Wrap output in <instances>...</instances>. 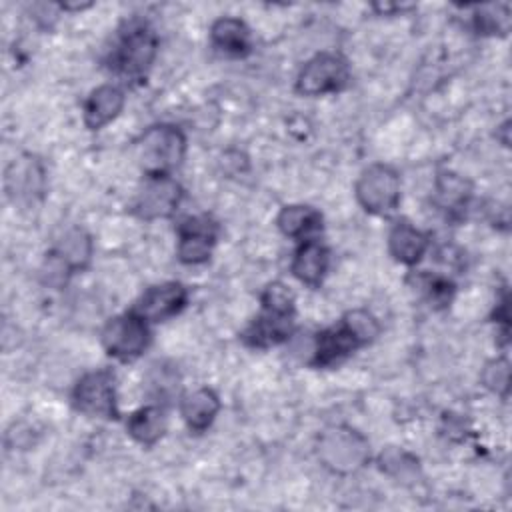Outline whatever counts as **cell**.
<instances>
[{
    "label": "cell",
    "instance_id": "cell-1",
    "mask_svg": "<svg viewBox=\"0 0 512 512\" xmlns=\"http://www.w3.org/2000/svg\"><path fill=\"white\" fill-rule=\"evenodd\" d=\"M378 334L380 326L370 312L352 310L336 326H330L316 334L312 364L318 368L334 366L358 348L370 344Z\"/></svg>",
    "mask_w": 512,
    "mask_h": 512
},
{
    "label": "cell",
    "instance_id": "cell-2",
    "mask_svg": "<svg viewBox=\"0 0 512 512\" xmlns=\"http://www.w3.org/2000/svg\"><path fill=\"white\" fill-rule=\"evenodd\" d=\"M262 314L242 332L252 348H270L290 338L294 330V294L282 282L268 284L262 294Z\"/></svg>",
    "mask_w": 512,
    "mask_h": 512
},
{
    "label": "cell",
    "instance_id": "cell-3",
    "mask_svg": "<svg viewBox=\"0 0 512 512\" xmlns=\"http://www.w3.org/2000/svg\"><path fill=\"white\" fill-rule=\"evenodd\" d=\"M186 154V138L180 128L158 124L148 128L136 146V160L146 176H164L180 166Z\"/></svg>",
    "mask_w": 512,
    "mask_h": 512
},
{
    "label": "cell",
    "instance_id": "cell-4",
    "mask_svg": "<svg viewBox=\"0 0 512 512\" xmlns=\"http://www.w3.org/2000/svg\"><path fill=\"white\" fill-rule=\"evenodd\" d=\"M156 52L158 38L154 30L144 22H132L112 50L110 68L128 80H142L152 66Z\"/></svg>",
    "mask_w": 512,
    "mask_h": 512
},
{
    "label": "cell",
    "instance_id": "cell-5",
    "mask_svg": "<svg viewBox=\"0 0 512 512\" xmlns=\"http://www.w3.org/2000/svg\"><path fill=\"white\" fill-rule=\"evenodd\" d=\"M318 458L334 474H352L368 462L370 446L360 432L332 426L318 438Z\"/></svg>",
    "mask_w": 512,
    "mask_h": 512
},
{
    "label": "cell",
    "instance_id": "cell-6",
    "mask_svg": "<svg viewBox=\"0 0 512 512\" xmlns=\"http://www.w3.org/2000/svg\"><path fill=\"white\" fill-rule=\"evenodd\" d=\"M92 260V238L82 228H72L64 238L46 254L42 268L44 282L50 286H62L70 274L84 270Z\"/></svg>",
    "mask_w": 512,
    "mask_h": 512
},
{
    "label": "cell",
    "instance_id": "cell-7",
    "mask_svg": "<svg viewBox=\"0 0 512 512\" xmlns=\"http://www.w3.org/2000/svg\"><path fill=\"white\" fill-rule=\"evenodd\" d=\"M354 192L366 212L388 216L400 204V176L392 166L372 164L360 174Z\"/></svg>",
    "mask_w": 512,
    "mask_h": 512
},
{
    "label": "cell",
    "instance_id": "cell-8",
    "mask_svg": "<svg viewBox=\"0 0 512 512\" xmlns=\"http://www.w3.org/2000/svg\"><path fill=\"white\" fill-rule=\"evenodd\" d=\"M350 82V66L336 52H320L310 58L296 78V92L302 96H324L340 92Z\"/></svg>",
    "mask_w": 512,
    "mask_h": 512
},
{
    "label": "cell",
    "instance_id": "cell-9",
    "mask_svg": "<svg viewBox=\"0 0 512 512\" xmlns=\"http://www.w3.org/2000/svg\"><path fill=\"white\" fill-rule=\"evenodd\" d=\"M150 344V330L148 322L140 318L136 312H126L114 316L102 328V346L104 350L122 360H136Z\"/></svg>",
    "mask_w": 512,
    "mask_h": 512
},
{
    "label": "cell",
    "instance_id": "cell-10",
    "mask_svg": "<svg viewBox=\"0 0 512 512\" xmlns=\"http://www.w3.org/2000/svg\"><path fill=\"white\" fill-rule=\"evenodd\" d=\"M72 402L82 414L98 418H118L114 374L104 368L86 372L74 386Z\"/></svg>",
    "mask_w": 512,
    "mask_h": 512
},
{
    "label": "cell",
    "instance_id": "cell-11",
    "mask_svg": "<svg viewBox=\"0 0 512 512\" xmlns=\"http://www.w3.org/2000/svg\"><path fill=\"white\" fill-rule=\"evenodd\" d=\"M178 260L182 264H204L218 238V224L208 214L188 216L178 224Z\"/></svg>",
    "mask_w": 512,
    "mask_h": 512
},
{
    "label": "cell",
    "instance_id": "cell-12",
    "mask_svg": "<svg viewBox=\"0 0 512 512\" xmlns=\"http://www.w3.org/2000/svg\"><path fill=\"white\" fill-rule=\"evenodd\" d=\"M182 200V186L170 176H146L144 186L140 188L134 200L136 216L144 220L168 218L176 212Z\"/></svg>",
    "mask_w": 512,
    "mask_h": 512
},
{
    "label": "cell",
    "instance_id": "cell-13",
    "mask_svg": "<svg viewBox=\"0 0 512 512\" xmlns=\"http://www.w3.org/2000/svg\"><path fill=\"white\" fill-rule=\"evenodd\" d=\"M188 302V290L180 282H164L150 286L134 304L136 312L146 322H164L184 310Z\"/></svg>",
    "mask_w": 512,
    "mask_h": 512
},
{
    "label": "cell",
    "instance_id": "cell-14",
    "mask_svg": "<svg viewBox=\"0 0 512 512\" xmlns=\"http://www.w3.org/2000/svg\"><path fill=\"white\" fill-rule=\"evenodd\" d=\"M124 108V92L118 86L102 84L90 92L84 102V124L90 130H100L112 122Z\"/></svg>",
    "mask_w": 512,
    "mask_h": 512
},
{
    "label": "cell",
    "instance_id": "cell-15",
    "mask_svg": "<svg viewBox=\"0 0 512 512\" xmlns=\"http://www.w3.org/2000/svg\"><path fill=\"white\" fill-rule=\"evenodd\" d=\"M428 244V234H424L422 230L414 228L410 222L404 220L394 224V228L388 234L390 256L406 266H414L416 262H420L428 250Z\"/></svg>",
    "mask_w": 512,
    "mask_h": 512
},
{
    "label": "cell",
    "instance_id": "cell-16",
    "mask_svg": "<svg viewBox=\"0 0 512 512\" xmlns=\"http://www.w3.org/2000/svg\"><path fill=\"white\" fill-rule=\"evenodd\" d=\"M328 262H330V254L328 248L320 242L314 240H306L292 258L290 270L292 274L306 286H320V282L326 276L328 270Z\"/></svg>",
    "mask_w": 512,
    "mask_h": 512
},
{
    "label": "cell",
    "instance_id": "cell-17",
    "mask_svg": "<svg viewBox=\"0 0 512 512\" xmlns=\"http://www.w3.org/2000/svg\"><path fill=\"white\" fill-rule=\"evenodd\" d=\"M218 410H220L218 394L208 386L192 390L180 402V414H182L186 426L194 432L208 430L210 424L214 422Z\"/></svg>",
    "mask_w": 512,
    "mask_h": 512
},
{
    "label": "cell",
    "instance_id": "cell-18",
    "mask_svg": "<svg viewBox=\"0 0 512 512\" xmlns=\"http://www.w3.org/2000/svg\"><path fill=\"white\" fill-rule=\"evenodd\" d=\"M210 42L212 46L226 54V56H246L252 48V38H250V30L248 26L232 16H224L218 18L212 28H210Z\"/></svg>",
    "mask_w": 512,
    "mask_h": 512
},
{
    "label": "cell",
    "instance_id": "cell-19",
    "mask_svg": "<svg viewBox=\"0 0 512 512\" xmlns=\"http://www.w3.org/2000/svg\"><path fill=\"white\" fill-rule=\"evenodd\" d=\"M128 434L140 442L142 446H152L156 444L164 432H166V412L158 404H148L138 408L128 416L126 422Z\"/></svg>",
    "mask_w": 512,
    "mask_h": 512
},
{
    "label": "cell",
    "instance_id": "cell-20",
    "mask_svg": "<svg viewBox=\"0 0 512 512\" xmlns=\"http://www.w3.org/2000/svg\"><path fill=\"white\" fill-rule=\"evenodd\" d=\"M280 232L288 238H304L322 228V214L304 204L284 206L276 218Z\"/></svg>",
    "mask_w": 512,
    "mask_h": 512
},
{
    "label": "cell",
    "instance_id": "cell-21",
    "mask_svg": "<svg viewBox=\"0 0 512 512\" xmlns=\"http://www.w3.org/2000/svg\"><path fill=\"white\" fill-rule=\"evenodd\" d=\"M436 194H438L440 204L446 210L454 212L466 204V200L470 196V186L464 178H460L452 172H444L436 180Z\"/></svg>",
    "mask_w": 512,
    "mask_h": 512
},
{
    "label": "cell",
    "instance_id": "cell-22",
    "mask_svg": "<svg viewBox=\"0 0 512 512\" xmlns=\"http://www.w3.org/2000/svg\"><path fill=\"white\" fill-rule=\"evenodd\" d=\"M482 384L494 394L506 396L510 388V364L506 358L490 360L482 370Z\"/></svg>",
    "mask_w": 512,
    "mask_h": 512
},
{
    "label": "cell",
    "instance_id": "cell-23",
    "mask_svg": "<svg viewBox=\"0 0 512 512\" xmlns=\"http://www.w3.org/2000/svg\"><path fill=\"white\" fill-rule=\"evenodd\" d=\"M148 384L154 388L156 396L160 394V398H164L176 390L178 376L170 368H164V364H158V366H152Z\"/></svg>",
    "mask_w": 512,
    "mask_h": 512
},
{
    "label": "cell",
    "instance_id": "cell-24",
    "mask_svg": "<svg viewBox=\"0 0 512 512\" xmlns=\"http://www.w3.org/2000/svg\"><path fill=\"white\" fill-rule=\"evenodd\" d=\"M426 288H428L430 302L436 304V306H446L452 298V292H454L452 282H448L446 278H430Z\"/></svg>",
    "mask_w": 512,
    "mask_h": 512
}]
</instances>
